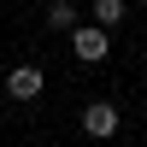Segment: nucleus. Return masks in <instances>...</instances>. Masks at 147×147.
<instances>
[{
	"instance_id": "obj_1",
	"label": "nucleus",
	"mask_w": 147,
	"mask_h": 147,
	"mask_svg": "<svg viewBox=\"0 0 147 147\" xmlns=\"http://www.w3.org/2000/svg\"><path fill=\"white\" fill-rule=\"evenodd\" d=\"M106 47H112V41H106V30H100V24H77V30H71V53H77L82 65H100V59H106Z\"/></svg>"
},
{
	"instance_id": "obj_2",
	"label": "nucleus",
	"mask_w": 147,
	"mask_h": 147,
	"mask_svg": "<svg viewBox=\"0 0 147 147\" xmlns=\"http://www.w3.org/2000/svg\"><path fill=\"white\" fill-rule=\"evenodd\" d=\"M41 88H47V77L35 65H12L6 71V94H12V100H41Z\"/></svg>"
},
{
	"instance_id": "obj_3",
	"label": "nucleus",
	"mask_w": 147,
	"mask_h": 147,
	"mask_svg": "<svg viewBox=\"0 0 147 147\" xmlns=\"http://www.w3.org/2000/svg\"><path fill=\"white\" fill-rule=\"evenodd\" d=\"M82 129H88L94 141L118 136V106H112V100H88V106H82Z\"/></svg>"
},
{
	"instance_id": "obj_4",
	"label": "nucleus",
	"mask_w": 147,
	"mask_h": 147,
	"mask_svg": "<svg viewBox=\"0 0 147 147\" xmlns=\"http://www.w3.org/2000/svg\"><path fill=\"white\" fill-rule=\"evenodd\" d=\"M47 30L71 35V30H77V6H71V0H53V6H47Z\"/></svg>"
},
{
	"instance_id": "obj_5",
	"label": "nucleus",
	"mask_w": 147,
	"mask_h": 147,
	"mask_svg": "<svg viewBox=\"0 0 147 147\" xmlns=\"http://www.w3.org/2000/svg\"><path fill=\"white\" fill-rule=\"evenodd\" d=\"M88 12H94V24L106 30V24H124V12H129V6H124V0H94Z\"/></svg>"
}]
</instances>
